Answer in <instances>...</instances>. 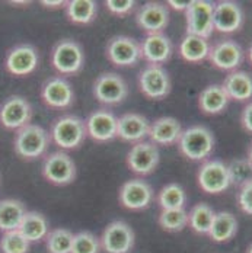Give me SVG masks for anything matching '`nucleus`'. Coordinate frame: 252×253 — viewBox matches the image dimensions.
I'll list each match as a JSON object with an SVG mask.
<instances>
[{
  "label": "nucleus",
  "mask_w": 252,
  "mask_h": 253,
  "mask_svg": "<svg viewBox=\"0 0 252 253\" xmlns=\"http://www.w3.org/2000/svg\"><path fill=\"white\" fill-rule=\"evenodd\" d=\"M101 240L91 231L75 233L72 253H101Z\"/></svg>",
  "instance_id": "c9c22d12"
},
{
  "label": "nucleus",
  "mask_w": 252,
  "mask_h": 253,
  "mask_svg": "<svg viewBox=\"0 0 252 253\" xmlns=\"http://www.w3.org/2000/svg\"><path fill=\"white\" fill-rule=\"evenodd\" d=\"M88 137L97 143H108L118 138V118L109 109L100 108L86 118Z\"/></svg>",
  "instance_id": "a211bd4d"
},
{
  "label": "nucleus",
  "mask_w": 252,
  "mask_h": 253,
  "mask_svg": "<svg viewBox=\"0 0 252 253\" xmlns=\"http://www.w3.org/2000/svg\"><path fill=\"white\" fill-rule=\"evenodd\" d=\"M75 233L67 228H54L46 237V249L49 253H72Z\"/></svg>",
  "instance_id": "473e14b6"
},
{
  "label": "nucleus",
  "mask_w": 252,
  "mask_h": 253,
  "mask_svg": "<svg viewBox=\"0 0 252 253\" xmlns=\"http://www.w3.org/2000/svg\"><path fill=\"white\" fill-rule=\"evenodd\" d=\"M67 19L75 25H89L95 21L98 4L94 0H70L64 6Z\"/></svg>",
  "instance_id": "c756f323"
},
{
  "label": "nucleus",
  "mask_w": 252,
  "mask_h": 253,
  "mask_svg": "<svg viewBox=\"0 0 252 253\" xmlns=\"http://www.w3.org/2000/svg\"><path fill=\"white\" fill-rule=\"evenodd\" d=\"M157 224L163 231L179 233L188 227V212L184 210H160Z\"/></svg>",
  "instance_id": "72a5a7b5"
},
{
  "label": "nucleus",
  "mask_w": 252,
  "mask_h": 253,
  "mask_svg": "<svg viewBox=\"0 0 252 253\" xmlns=\"http://www.w3.org/2000/svg\"><path fill=\"white\" fill-rule=\"evenodd\" d=\"M41 4H43L46 9L57 10V9H64L66 1H63V0H43V1H41Z\"/></svg>",
  "instance_id": "a19ab883"
},
{
  "label": "nucleus",
  "mask_w": 252,
  "mask_h": 253,
  "mask_svg": "<svg viewBox=\"0 0 252 253\" xmlns=\"http://www.w3.org/2000/svg\"><path fill=\"white\" fill-rule=\"evenodd\" d=\"M52 69L60 76H75L82 72L85 64V52L82 45L69 38L57 41L50 54Z\"/></svg>",
  "instance_id": "20e7f679"
},
{
  "label": "nucleus",
  "mask_w": 252,
  "mask_h": 253,
  "mask_svg": "<svg viewBox=\"0 0 252 253\" xmlns=\"http://www.w3.org/2000/svg\"><path fill=\"white\" fill-rule=\"evenodd\" d=\"M40 64V54L32 44H18L7 51L4 69L10 76L25 77L32 75Z\"/></svg>",
  "instance_id": "2eb2a0df"
},
{
  "label": "nucleus",
  "mask_w": 252,
  "mask_h": 253,
  "mask_svg": "<svg viewBox=\"0 0 252 253\" xmlns=\"http://www.w3.org/2000/svg\"><path fill=\"white\" fill-rule=\"evenodd\" d=\"M169 7L160 1H148L136 13V24L146 35L163 34L169 25Z\"/></svg>",
  "instance_id": "6ab92c4d"
},
{
  "label": "nucleus",
  "mask_w": 252,
  "mask_h": 253,
  "mask_svg": "<svg viewBox=\"0 0 252 253\" xmlns=\"http://www.w3.org/2000/svg\"><path fill=\"white\" fill-rule=\"evenodd\" d=\"M105 7L108 9L109 13L124 18L136 9V1L134 0H106Z\"/></svg>",
  "instance_id": "58836bf2"
},
{
  "label": "nucleus",
  "mask_w": 252,
  "mask_h": 253,
  "mask_svg": "<svg viewBox=\"0 0 252 253\" xmlns=\"http://www.w3.org/2000/svg\"><path fill=\"white\" fill-rule=\"evenodd\" d=\"M199 109L204 115H219L226 111V108L230 103V99L227 96L226 90L222 84L213 83L202 89L199 95Z\"/></svg>",
  "instance_id": "b1692460"
},
{
  "label": "nucleus",
  "mask_w": 252,
  "mask_h": 253,
  "mask_svg": "<svg viewBox=\"0 0 252 253\" xmlns=\"http://www.w3.org/2000/svg\"><path fill=\"white\" fill-rule=\"evenodd\" d=\"M214 3L207 0H191L185 10V29L188 35L208 40L214 31Z\"/></svg>",
  "instance_id": "6e6552de"
},
{
  "label": "nucleus",
  "mask_w": 252,
  "mask_h": 253,
  "mask_svg": "<svg viewBox=\"0 0 252 253\" xmlns=\"http://www.w3.org/2000/svg\"><path fill=\"white\" fill-rule=\"evenodd\" d=\"M26 214L24 203L13 198L0 201V231L7 233L18 230Z\"/></svg>",
  "instance_id": "c85d7f7f"
},
{
  "label": "nucleus",
  "mask_w": 252,
  "mask_h": 253,
  "mask_svg": "<svg viewBox=\"0 0 252 253\" xmlns=\"http://www.w3.org/2000/svg\"><path fill=\"white\" fill-rule=\"evenodd\" d=\"M50 132L38 124H29L16 131L13 140V149L18 157L31 162L43 157L50 147Z\"/></svg>",
  "instance_id": "7ed1b4c3"
},
{
  "label": "nucleus",
  "mask_w": 252,
  "mask_h": 253,
  "mask_svg": "<svg viewBox=\"0 0 252 253\" xmlns=\"http://www.w3.org/2000/svg\"><path fill=\"white\" fill-rule=\"evenodd\" d=\"M214 210L205 203H199L188 212V227L200 236H207L214 220Z\"/></svg>",
  "instance_id": "7c9ffc66"
},
{
  "label": "nucleus",
  "mask_w": 252,
  "mask_h": 253,
  "mask_svg": "<svg viewBox=\"0 0 252 253\" xmlns=\"http://www.w3.org/2000/svg\"><path fill=\"white\" fill-rule=\"evenodd\" d=\"M151 123L137 112H127L118 118V138L126 143H140L149 137Z\"/></svg>",
  "instance_id": "5701e85b"
},
{
  "label": "nucleus",
  "mask_w": 252,
  "mask_h": 253,
  "mask_svg": "<svg viewBox=\"0 0 252 253\" xmlns=\"http://www.w3.org/2000/svg\"><path fill=\"white\" fill-rule=\"evenodd\" d=\"M247 253H252V243L248 246V249H247Z\"/></svg>",
  "instance_id": "49530a36"
},
{
  "label": "nucleus",
  "mask_w": 252,
  "mask_h": 253,
  "mask_svg": "<svg viewBox=\"0 0 252 253\" xmlns=\"http://www.w3.org/2000/svg\"><path fill=\"white\" fill-rule=\"evenodd\" d=\"M43 177L55 186H66L73 183L77 176V169L73 159L63 150L50 153L46 156L41 168Z\"/></svg>",
  "instance_id": "423d86ee"
},
{
  "label": "nucleus",
  "mask_w": 252,
  "mask_h": 253,
  "mask_svg": "<svg viewBox=\"0 0 252 253\" xmlns=\"http://www.w3.org/2000/svg\"><path fill=\"white\" fill-rule=\"evenodd\" d=\"M142 58H145L149 64L162 66L168 63L174 54V44L165 34H153L146 35L140 42Z\"/></svg>",
  "instance_id": "412c9836"
},
{
  "label": "nucleus",
  "mask_w": 252,
  "mask_h": 253,
  "mask_svg": "<svg viewBox=\"0 0 252 253\" xmlns=\"http://www.w3.org/2000/svg\"><path fill=\"white\" fill-rule=\"evenodd\" d=\"M184 128L182 124L174 117H160L151 123L149 141L157 147H169L178 144Z\"/></svg>",
  "instance_id": "4be33fe9"
},
{
  "label": "nucleus",
  "mask_w": 252,
  "mask_h": 253,
  "mask_svg": "<svg viewBox=\"0 0 252 253\" xmlns=\"http://www.w3.org/2000/svg\"><path fill=\"white\" fill-rule=\"evenodd\" d=\"M230 183L233 186H241L242 183L248 182L252 179V165L248 162V159H233L227 165Z\"/></svg>",
  "instance_id": "e433bc0d"
},
{
  "label": "nucleus",
  "mask_w": 252,
  "mask_h": 253,
  "mask_svg": "<svg viewBox=\"0 0 252 253\" xmlns=\"http://www.w3.org/2000/svg\"><path fill=\"white\" fill-rule=\"evenodd\" d=\"M127 168L137 176H149L151 175L159 163L160 152L156 144L151 141H140L131 146L126 157Z\"/></svg>",
  "instance_id": "9d476101"
},
{
  "label": "nucleus",
  "mask_w": 252,
  "mask_h": 253,
  "mask_svg": "<svg viewBox=\"0 0 252 253\" xmlns=\"http://www.w3.org/2000/svg\"><path fill=\"white\" fill-rule=\"evenodd\" d=\"M236 203L239 210L247 214L252 215V179L242 183L238 188V194H236Z\"/></svg>",
  "instance_id": "4c0bfd02"
},
{
  "label": "nucleus",
  "mask_w": 252,
  "mask_h": 253,
  "mask_svg": "<svg viewBox=\"0 0 252 253\" xmlns=\"http://www.w3.org/2000/svg\"><path fill=\"white\" fill-rule=\"evenodd\" d=\"M166 4H168L171 9L177 10V12H184V13H185V10H187L190 1H185V0H181V1H179V0H169Z\"/></svg>",
  "instance_id": "79ce46f5"
},
{
  "label": "nucleus",
  "mask_w": 252,
  "mask_h": 253,
  "mask_svg": "<svg viewBox=\"0 0 252 253\" xmlns=\"http://www.w3.org/2000/svg\"><path fill=\"white\" fill-rule=\"evenodd\" d=\"M50 137L52 143L63 152L76 150L88 137L86 123L77 115H63L52 123Z\"/></svg>",
  "instance_id": "f03ea898"
},
{
  "label": "nucleus",
  "mask_w": 252,
  "mask_h": 253,
  "mask_svg": "<svg viewBox=\"0 0 252 253\" xmlns=\"http://www.w3.org/2000/svg\"><path fill=\"white\" fill-rule=\"evenodd\" d=\"M139 90L151 101H160L171 93L172 80L163 66L148 64L137 76Z\"/></svg>",
  "instance_id": "39448f33"
},
{
  "label": "nucleus",
  "mask_w": 252,
  "mask_h": 253,
  "mask_svg": "<svg viewBox=\"0 0 252 253\" xmlns=\"http://www.w3.org/2000/svg\"><path fill=\"white\" fill-rule=\"evenodd\" d=\"M154 198L151 183L142 177H133L123 183L118 192V201L123 208L130 211H142L149 208Z\"/></svg>",
  "instance_id": "dca6fc26"
},
{
  "label": "nucleus",
  "mask_w": 252,
  "mask_h": 253,
  "mask_svg": "<svg viewBox=\"0 0 252 253\" xmlns=\"http://www.w3.org/2000/svg\"><path fill=\"white\" fill-rule=\"evenodd\" d=\"M18 231L29 243H38L41 240H46L47 234L50 233V226L44 214L38 211H26Z\"/></svg>",
  "instance_id": "bb28decb"
},
{
  "label": "nucleus",
  "mask_w": 252,
  "mask_h": 253,
  "mask_svg": "<svg viewBox=\"0 0 252 253\" xmlns=\"http://www.w3.org/2000/svg\"><path fill=\"white\" fill-rule=\"evenodd\" d=\"M100 240L105 253H130L136 245V234L126 221L115 220L103 228Z\"/></svg>",
  "instance_id": "4468645a"
},
{
  "label": "nucleus",
  "mask_w": 252,
  "mask_h": 253,
  "mask_svg": "<svg viewBox=\"0 0 252 253\" xmlns=\"http://www.w3.org/2000/svg\"><path fill=\"white\" fill-rule=\"evenodd\" d=\"M197 183L202 192L210 195H219L227 191L232 186L227 165L216 159L202 162L197 170Z\"/></svg>",
  "instance_id": "1a4fd4ad"
},
{
  "label": "nucleus",
  "mask_w": 252,
  "mask_h": 253,
  "mask_svg": "<svg viewBox=\"0 0 252 253\" xmlns=\"http://www.w3.org/2000/svg\"><path fill=\"white\" fill-rule=\"evenodd\" d=\"M244 22H245L244 10L236 1L222 0L214 3V15H213L214 31L220 34H235L241 31Z\"/></svg>",
  "instance_id": "aec40b11"
},
{
  "label": "nucleus",
  "mask_w": 252,
  "mask_h": 253,
  "mask_svg": "<svg viewBox=\"0 0 252 253\" xmlns=\"http://www.w3.org/2000/svg\"><path fill=\"white\" fill-rule=\"evenodd\" d=\"M222 86L230 101L248 103L252 99V75L248 72L236 70L229 73Z\"/></svg>",
  "instance_id": "393cba45"
},
{
  "label": "nucleus",
  "mask_w": 252,
  "mask_h": 253,
  "mask_svg": "<svg viewBox=\"0 0 252 253\" xmlns=\"http://www.w3.org/2000/svg\"><path fill=\"white\" fill-rule=\"evenodd\" d=\"M10 4H19V6H25V4H29V1H10Z\"/></svg>",
  "instance_id": "a18cd8bd"
},
{
  "label": "nucleus",
  "mask_w": 252,
  "mask_h": 253,
  "mask_svg": "<svg viewBox=\"0 0 252 253\" xmlns=\"http://www.w3.org/2000/svg\"><path fill=\"white\" fill-rule=\"evenodd\" d=\"M160 210H184L187 204V192L179 183H168L157 194Z\"/></svg>",
  "instance_id": "2f4dec72"
},
{
  "label": "nucleus",
  "mask_w": 252,
  "mask_h": 253,
  "mask_svg": "<svg viewBox=\"0 0 252 253\" xmlns=\"http://www.w3.org/2000/svg\"><path fill=\"white\" fill-rule=\"evenodd\" d=\"M216 138L211 129L205 126H191L185 128L179 137V153L191 162H205L214 150Z\"/></svg>",
  "instance_id": "f257e3e1"
},
{
  "label": "nucleus",
  "mask_w": 252,
  "mask_h": 253,
  "mask_svg": "<svg viewBox=\"0 0 252 253\" xmlns=\"http://www.w3.org/2000/svg\"><path fill=\"white\" fill-rule=\"evenodd\" d=\"M241 126L242 128L252 134V101H250L241 112Z\"/></svg>",
  "instance_id": "ea45409f"
},
{
  "label": "nucleus",
  "mask_w": 252,
  "mask_h": 253,
  "mask_svg": "<svg viewBox=\"0 0 252 253\" xmlns=\"http://www.w3.org/2000/svg\"><path fill=\"white\" fill-rule=\"evenodd\" d=\"M31 243L18 231H7L1 234L0 239V252L1 253H28Z\"/></svg>",
  "instance_id": "f704fd0d"
},
{
  "label": "nucleus",
  "mask_w": 252,
  "mask_h": 253,
  "mask_svg": "<svg viewBox=\"0 0 252 253\" xmlns=\"http://www.w3.org/2000/svg\"><path fill=\"white\" fill-rule=\"evenodd\" d=\"M92 93L94 98L101 105L117 106L127 99L128 84L121 75L114 72H106L95 79L92 86Z\"/></svg>",
  "instance_id": "0eeeda50"
},
{
  "label": "nucleus",
  "mask_w": 252,
  "mask_h": 253,
  "mask_svg": "<svg viewBox=\"0 0 252 253\" xmlns=\"http://www.w3.org/2000/svg\"><path fill=\"white\" fill-rule=\"evenodd\" d=\"M41 101L51 109H69L75 103L73 86L64 77H49L41 86Z\"/></svg>",
  "instance_id": "f3484780"
},
{
  "label": "nucleus",
  "mask_w": 252,
  "mask_h": 253,
  "mask_svg": "<svg viewBox=\"0 0 252 253\" xmlns=\"http://www.w3.org/2000/svg\"><path fill=\"white\" fill-rule=\"evenodd\" d=\"M247 159H248V162L252 165V143L250 144V147H248V156H247Z\"/></svg>",
  "instance_id": "c03bdc74"
},
{
  "label": "nucleus",
  "mask_w": 252,
  "mask_h": 253,
  "mask_svg": "<svg viewBox=\"0 0 252 253\" xmlns=\"http://www.w3.org/2000/svg\"><path fill=\"white\" fill-rule=\"evenodd\" d=\"M245 57V51L241 47V44H238L235 40L225 38L211 45L207 60L214 69L232 73L242 66Z\"/></svg>",
  "instance_id": "ddd939ff"
},
{
  "label": "nucleus",
  "mask_w": 252,
  "mask_h": 253,
  "mask_svg": "<svg viewBox=\"0 0 252 253\" xmlns=\"http://www.w3.org/2000/svg\"><path fill=\"white\" fill-rule=\"evenodd\" d=\"M238 228H239V223L236 217L229 211H220L216 212L213 224L207 236L214 243H227L236 236Z\"/></svg>",
  "instance_id": "cd10ccee"
},
{
  "label": "nucleus",
  "mask_w": 252,
  "mask_h": 253,
  "mask_svg": "<svg viewBox=\"0 0 252 253\" xmlns=\"http://www.w3.org/2000/svg\"><path fill=\"white\" fill-rule=\"evenodd\" d=\"M34 109L24 96L12 95L0 105V124L9 131H19L31 124Z\"/></svg>",
  "instance_id": "9b49d317"
},
{
  "label": "nucleus",
  "mask_w": 252,
  "mask_h": 253,
  "mask_svg": "<svg viewBox=\"0 0 252 253\" xmlns=\"http://www.w3.org/2000/svg\"><path fill=\"white\" fill-rule=\"evenodd\" d=\"M105 55L115 67H133L142 60V47L131 37L117 35L106 42Z\"/></svg>",
  "instance_id": "f8f14e48"
},
{
  "label": "nucleus",
  "mask_w": 252,
  "mask_h": 253,
  "mask_svg": "<svg viewBox=\"0 0 252 253\" xmlns=\"http://www.w3.org/2000/svg\"><path fill=\"white\" fill-rule=\"evenodd\" d=\"M210 48H211V45H210L208 40L185 34V37L179 42L178 52H179V57L185 63L197 64V63H202L204 60L208 58Z\"/></svg>",
  "instance_id": "a878e982"
},
{
  "label": "nucleus",
  "mask_w": 252,
  "mask_h": 253,
  "mask_svg": "<svg viewBox=\"0 0 252 253\" xmlns=\"http://www.w3.org/2000/svg\"><path fill=\"white\" fill-rule=\"evenodd\" d=\"M245 55H247L248 61L251 63V66H252V44H251V45H250V48H248V51L245 52Z\"/></svg>",
  "instance_id": "37998d69"
}]
</instances>
